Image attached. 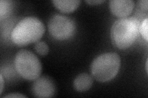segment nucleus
<instances>
[{"label":"nucleus","instance_id":"f257e3e1","mask_svg":"<svg viewBox=\"0 0 148 98\" xmlns=\"http://www.w3.org/2000/svg\"><path fill=\"white\" fill-rule=\"evenodd\" d=\"M140 21L135 17L120 18L111 27L110 38L114 46L120 49L130 47L140 34Z\"/></svg>","mask_w":148,"mask_h":98},{"label":"nucleus","instance_id":"f03ea898","mask_svg":"<svg viewBox=\"0 0 148 98\" xmlns=\"http://www.w3.org/2000/svg\"><path fill=\"white\" fill-rule=\"evenodd\" d=\"M45 32V26L39 18L27 17L18 22L12 30L11 39L17 46H25L38 41Z\"/></svg>","mask_w":148,"mask_h":98},{"label":"nucleus","instance_id":"7ed1b4c3","mask_svg":"<svg viewBox=\"0 0 148 98\" xmlns=\"http://www.w3.org/2000/svg\"><path fill=\"white\" fill-rule=\"evenodd\" d=\"M121 64L120 56L114 52L101 54L91 63V72L96 80L108 82L113 79L119 71Z\"/></svg>","mask_w":148,"mask_h":98},{"label":"nucleus","instance_id":"20e7f679","mask_svg":"<svg viewBox=\"0 0 148 98\" xmlns=\"http://www.w3.org/2000/svg\"><path fill=\"white\" fill-rule=\"evenodd\" d=\"M14 65L18 74L27 80H36L42 71V66L38 58L27 50L18 51L16 55Z\"/></svg>","mask_w":148,"mask_h":98},{"label":"nucleus","instance_id":"39448f33","mask_svg":"<svg viewBox=\"0 0 148 98\" xmlns=\"http://www.w3.org/2000/svg\"><path fill=\"white\" fill-rule=\"evenodd\" d=\"M48 28L54 38L66 40L71 38L75 33L76 25L71 17L62 14H55L49 19Z\"/></svg>","mask_w":148,"mask_h":98},{"label":"nucleus","instance_id":"423d86ee","mask_svg":"<svg viewBox=\"0 0 148 98\" xmlns=\"http://www.w3.org/2000/svg\"><path fill=\"white\" fill-rule=\"evenodd\" d=\"M56 88L52 78L48 76L39 77L35 80L32 86V93L37 97H53Z\"/></svg>","mask_w":148,"mask_h":98},{"label":"nucleus","instance_id":"0eeeda50","mask_svg":"<svg viewBox=\"0 0 148 98\" xmlns=\"http://www.w3.org/2000/svg\"><path fill=\"white\" fill-rule=\"evenodd\" d=\"M135 2L132 0H111L109 1L110 11L115 16L127 17L133 10Z\"/></svg>","mask_w":148,"mask_h":98},{"label":"nucleus","instance_id":"6e6552de","mask_svg":"<svg viewBox=\"0 0 148 98\" xmlns=\"http://www.w3.org/2000/svg\"><path fill=\"white\" fill-rule=\"evenodd\" d=\"M92 82V78L89 74L82 73L75 77L73 81V87L75 90L83 92L90 89Z\"/></svg>","mask_w":148,"mask_h":98},{"label":"nucleus","instance_id":"1a4fd4ad","mask_svg":"<svg viewBox=\"0 0 148 98\" xmlns=\"http://www.w3.org/2000/svg\"><path fill=\"white\" fill-rule=\"evenodd\" d=\"M52 3L56 7L64 13H70L79 6L80 0H53Z\"/></svg>","mask_w":148,"mask_h":98},{"label":"nucleus","instance_id":"9d476101","mask_svg":"<svg viewBox=\"0 0 148 98\" xmlns=\"http://www.w3.org/2000/svg\"><path fill=\"white\" fill-rule=\"evenodd\" d=\"M13 4L9 0H1L0 1V18L3 20V18L8 17L12 11Z\"/></svg>","mask_w":148,"mask_h":98},{"label":"nucleus","instance_id":"9b49d317","mask_svg":"<svg viewBox=\"0 0 148 98\" xmlns=\"http://www.w3.org/2000/svg\"><path fill=\"white\" fill-rule=\"evenodd\" d=\"M35 49L36 52L40 55H47L49 52V47L45 42L38 41L35 45Z\"/></svg>","mask_w":148,"mask_h":98},{"label":"nucleus","instance_id":"f8f14e48","mask_svg":"<svg viewBox=\"0 0 148 98\" xmlns=\"http://www.w3.org/2000/svg\"><path fill=\"white\" fill-rule=\"evenodd\" d=\"M147 22H148V18L146 17L145 19L143 20V21L140 23V32L142 34L143 38L145 39L146 42L148 41Z\"/></svg>","mask_w":148,"mask_h":98},{"label":"nucleus","instance_id":"ddd939ff","mask_svg":"<svg viewBox=\"0 0 148 98\" xmlns=\"http://www.w3.org/2000/svg\"><path fill=\"white\" fill-rule=\"evenodd\" d=\"M105 1V0H86V2L91 5H96L99 4Z\"/></svg>","mask_w":148,"mask_h":98},{"label":"nucleus","instance_id":"4468645a","mask_svg":"<svg viewBox=\"0 0 148 98\" xmlns=\"http://www.w3.org/2000/svg\"><path fill=\"white\" fill-rule=\"evenodd\" d=\"M3 97H27V96L21 95L20 93H11V94L4 96Z\"/></svg>","mask_w":148,"mask_h":98},{"label":"nucleus","instance_id":"2eb2a0df","mask_svg":"<svg viewBox=\"0 0 148 98\" xmlns=\"http://www.w3.org/2000/svg\"><path fill=\"white\" fill-rule=\"evenodd\" d=\"M0 79H1V90H0V93H1V94L3 92V85H4V80H3V76L2 74H1V76H0Z\"/></svg>","mask_w":148,"mask_h":98},{"label":"nucleus","instance_id":"dca6fc26","mask_svg":"<svg viewBox=\"0 0 148 98\" xmlns=\"http://www.w3.org/2000/svg\"><path fill=\"white\" fill-rule=\"evenodd\" d=\"M146 72L147 73V72H148V70H147V60L146 61Z\"/></svg>","mask_w":148,"mask_h":98}]
</instances>
